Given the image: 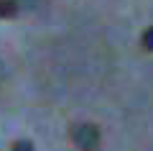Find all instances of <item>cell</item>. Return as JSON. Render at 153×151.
Returning a JSON list of instances; mask_svg holds the SVG:
<instances>
[{
  "label": "cell",
  "mask_w": 153,
  "mask_h": 151,
  "mask_svg": "<svg viewBox=\"0 0 153 151\" xmlns=\"http://www.w3.org/2000/svg\"><path fill=\"white\" fill-rule=\"evenodd\" d=\"M140 46L146 49V51H153V26H148L146 31H143V36H140Z\"/></svg>",
  "instance_id": "obj_3"
},
{
  "label": "cell",
  "mask_w": 153,
  "mask_h": 151,
  "mask_svg": "<svg viewBox=\"0 0 153 151\" xmlns=\"http://www.w3.org/2000/svg\"><path fill=\"white\" fill-rule=\"evenodd\" d=\"M71 138L82 151H97L100 149V128L92 123H76L71 128Z\"/></svg>",
  "instance_id": "obj_1"
},
{
  "label": "cell",
  "mask_w": 153,
  "mask_h": 151,
  "mask_svg": "<svg viewBox=\"0 0 153 151\" xmlns=\"http://www.w3.org/2000/svg\"><path fill=\"white\" fill-rule=\"evenodd\" d=\"M13 151H33V143L31 141H16L13 143Z\"/></svg>",
  "instance_id": "obj_4"
},
{
  "label": "cell",
  "mask_w": 153,
  "mask_h": 151,
  "mask_svg": "<svg viewBox=\"0 0 153 151\" xmlns=\"http://www.w3.org/2000/svg\"><path fill=\"white\" fill-rule=\"evenodd\" d=\"M21 11L18 0H0V18H13Z\"/></svg>",
  "instance_id": "obj_2"
}]
</instances>
